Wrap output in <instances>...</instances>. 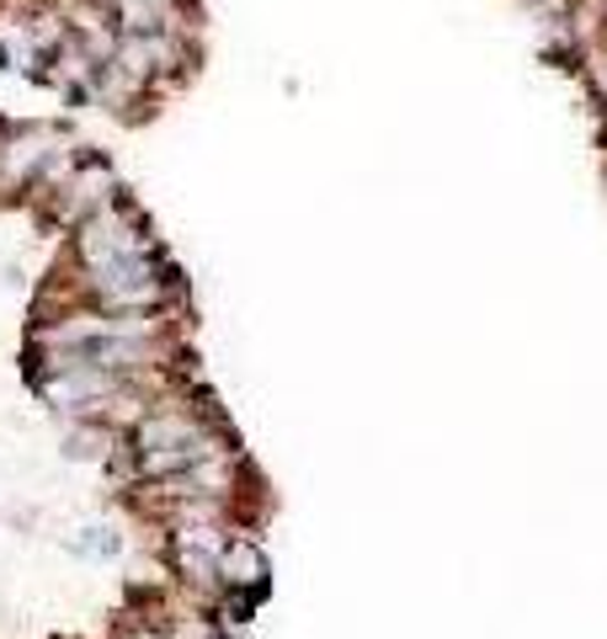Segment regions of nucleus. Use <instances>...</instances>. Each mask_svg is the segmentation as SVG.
Returning a JSON list of instances; mask_svg holds the SVG:
<instances>
[{
    "label": "nucleus",
    "mask_w": 607,
    "mask_h": 639,
    "mask_svg": "<svg viewBox=\"0 0 607 639\" xmlns=\"http://www.w3.org/2000/svg\"><path fill=\"white\" fill-rule=\"evenodd\" d=\"M122 639H171L161 629V624H128V629H122Z\"/></svg>",
    "instance_id": "nucleus-9"
},
{
    "label": "nucleus",
    "mask_w": 607,
    "mask_h": 639,
    "mask_svg": "<svg viewBox=\"0 0 607 639\" xmlns=\"http://www.w3.org/2000/svg\"><path fill=\"white\" fill-rule=\"evenodd\" d=\"M59 133L54 128H22L0 144V187H27L38 171H48L59 160Z\"/></svg>",
    "instance_id": "nucleus-4"
},
{
    "label": "nucleus",
    "mask_w": 607,
    "mask_h": 639,
    "mask_svg": "<svg viewBox=\"0 0 607 639\" xmlns=\"http://www.w3.org/2000/svg\"><path fill=\"white\" fill-rule=\"evenodd\" d=\"M267 576H272V565L261 555V544L256 538H245V533H230V544H224V555H219V586L230 592V597H261L267 592Z\"/></svg>",
    "instance_id": "nucleus-5"
},
{
    "label": "nucleus",
    "mask_w": 607,
    "mask_h": 639,
    "mask_svg": "<svg viewBox=\"0 0 607 639\" xmlns=\"http://www.w3.org/2000/svg\"><path fill=\"white\" fill-rule=\"evenodd\" d=\"M150 251H155V235H150L144 213L122 193L75 224V262L81 267H102V262H122V256H150Z\"/></svg>",
    "instance_id": "nucleus-3"
},
{
    "label": "nucleus",
    "mask_w": 607,
    "mask_h": 639,
    "mask_svg": "<svg viewBox=\"0 0 607 639\" xmlns=\"http://www.w3.org/2000/svg\"><path fill=\"white\" fill-rule=\"evenodd\" d=\"M161 629L171 639H224L219 635V624H213L208 613H176V618H165Z\"/></svg>",
    "instance_id": "nucleus-7"
},
{
    "label": "nucleus",
    "mask_w": 607,
    "mask_h": 639,
    "mask_svg": "<svg viewBox=\"0 0 607 639\" xmlns=\"http://www.w3.org/2000/svg\"><path fill=\"white\" fill-rule=\"evenodd\" d=\"M85 299L102 315H165L171 299H182L176 272L161 262V251L150 256H122V262H102V267H81Z\"/></svg>",
    "instance_id": "nucleus-2"
},
{
    "label": "nucleus",
    "mask_w": 607,
    "mask_h": 639,
    "mask_svg": "<svg viewBox=\"0 0 607 639\" xmlns=\"http://www.w3.org/2000/svg\"><path fill=\"white\" fill-rule=\"evenodd\" d=\"M118 33H171L176 27V5L171 0H107Z\"/></svg>",
    "instance_id": "nucleus-6"
},
{
    "label": "nucleus",
    "mask_w": 607,
    "mask_h": 639,
    "mask_svg": "<svg viewBox=\"0 0 607 639\" xmlns=\"http://www.w3.org/2000/svg\"><path fill=\"white\" fill-rule=\"evenodd\" d=\"M128 453H133V475L139 479H165V475H182L213 453H230V432L202 416L192 405H150L133 427H128Z\"/></svg>",
    "instance_id": "nucleus-1"
},
{
    "label": "nucleus",
    "mask_w": 607,
    "mask_h": 639,
    "mask_svg": "<svg viewBox=\"0 0 607 639\" xmlns=\"http://www.w3.org/2000/svg\"><path fill=\"white\" fill-rule=\"evenodd\" d=\"M70 549H75V555H91V559H113L122 544H118V533H113V527H102V522H96V527H85Z\"/></svg>",
    "instance_id": "nucleus-8"
}]
</instances>
